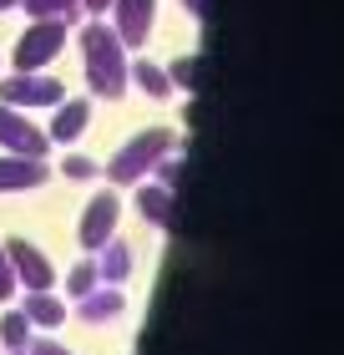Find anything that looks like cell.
<instances>
[{"instance_id":"9c48e42d","label":"cell","mask_w":344,"mask_h":355,"mask_svg":"<svg viewBox=\"0 0 344 355\" xmlns=\"http://www.w3.org/2000/svg\"><path fill=\"white\" fill-rule=\"evenodd\" d=\"M46 183V163L41 157H0V193H26V188H41Z\"/></svg>"},{"instance_id":"d4e9b609","label":"cell","mask_w":344,"mask_h":355,"mask_svg":"<svg viewBox=\"0 0 344 355\" xmlns=\"http://www.w3.org/2000/svg\"><path fill=\"white\" fill-rule=\"evenodd\" d=\"M10 6H21V0H0V10H10Z\"/></svg>"},{"instance_id":"ffe728a7","label":"cell","mask_w":344,"mask_h":355,"mask_svg":"<svg viewBox=\"0 0 344 355\" xmlns=\"http://www.w3.org/2000/svg\"><path fill=\"white\" fill-rule=\"evenodd\" d=\"M15 295V269H10V259H6V244H0V304H6Z\"/></svg>"},{"instance_id":"30bf717a","label":"cell","mask_w":344,"mask_h":355,"mask_svg":"<svg viewBox=\"0 0 344 355\" xmlns=\"http://www.w3.org/2000/svg\"><path fill=\"white\" fill-rule=\"evenodd\" d=\"M96 254H102V259H96V279H102V284H122L127 274H132V244H127V239L111 234Z\"/></svg>"},{"instance_id":"7402d4cb","label":"cell","mask_w":344,"mask_h":355,"mask_svg":"<svg viewBox=\"0 0 344 355\" xmlns=\"http://www.w3.org/2000/svg\"><path fill=\"white\" fill-rule=\"evenodd\" d=\"M26 350H30V355H71L66 345H56V340H30Z\"/></svg>"},{"instance_id":"5bb4252c","label":"cell","mask_w":344,"mask_h":355,"mask_svg":"<svg viewBox=\"0 0 344 355\" xmlns=\"http://www.w3.org/2000/svg\"><path fill=\"white\" fill-rule=\"evenodd\" d=\"M137 208H142V218L147 223H157V229H172V188H142L137 193Z\"/></svg>"},{"instance_id":"8fae6325","label":"cell","mask_w":344,"mask_h":355,"mask_svg":"<svg viewBox=\"0 0 344 355\" xmlns=\"http://www.w3.org/2000/svg\"><path fill=\"white\" fill-rule=\"evenodd\" d=\"M81 304V320H91V325H102V320H117L122 310H127V300H122V289H91V295H81L76 300Z\"/></svg>"},{"instance_id":"ac0fdd59","label":"cell","mask_w":344,"mask_h":355,"mask_svg":"<svg viewBox=\"0 0 344 355\" xmlns=\"http://www.w3.org/2000/svg\"><path fill=\"white\" fill-rule=\"evenodd\" d=\"M91 289H96V264H91V259H81V264L66 274V295L81 300V295H91Z\"/></svg>"},{"instance_id":"7a4b0ae2","label":"cell","mask_w":344,"mask_h":355,"mask_svg":"<svg viewBox=\"0 0 344 355\" xmlns=\"http://www.w3.org/2000/svg\"><path fill=\"white\" fill-rule=\"evenodd\" d=\"M172 148H177V137L168 132V127H147V132H137V137L107 163V178H111V183H142V178L152 173Z\"/></svg>"},{"instance_id":"44dd1931","label":"cell","mask_w":344,"mask_h":355,"mask_svg":"<svg viewBox=\"0 0 344 355\" xmlns=\"http://www.w3.org/2000/svg\"><path fill=\"white\" fill-rule=\"evenodd\" d=\"M61 173H66V178H96V163H91V157H66Z\"/></svg>"},{"instance_id":"8992f818","label":"cell","mask_w":344,"mask_h":355,"mask_svg":"<svg viewBox=\"0 0 344 355\" xmlns=\"http://www.w3.org/2000/svg\"><path fill=\"white\" fill-rule=\"evenodd\" d=\"M117 214H122V203H117V193H96V198L87 203V214H81V229H76V239H81V249H102L107 239H111V229H117Z\"/></svg>"},{"instance_id":"e0dca14e","label":"cell","mask_w":344,"mask_h":355,"mask_svg":"<svg viewBox=\"0 0 344 355\" xmlns=\"http://www.w3.org/2000/svg\"><path fill=\"white\" fill-rule=\"evenodd\" d=\"M0 345L6 350H26L30 345V320L21 310H6V320H0Z\"/></svg>"},{"instance_id":"9a60e30c","label":"cell","mask_w":344,"mask_h":355,"mask_svg":"<svg viewBox=\"0 0 344 355\" xmlns=\"http://www.w3.org/2000/svg\"><path fill=\"white\" fill-rule=\"evenodd\" d=\"M127 76H132V82H137L147 96H168V92H172L168 71H162L157 61H147V56H142V61H132V67H127Z\"/></svg>"},{"instance_id":"cb8c5ba5","label":"cell","mask_w":344,"mask_h":355,"mask_svg":"<svg viewBox=\"0 0 344 355\" xmlns=\"http://www.w3.org/2000/svg\"><path fill=\"white\" fill-rule=\"evenodd\" d=\"M111 0H81V10H107Z\"/></svg>"},{"instance_id":"4fadbf2b","label":"cell","mask_w":344,"mask_h":355,"mask_svg":"<svg viewBox=\"0 0 344 355\" xmlns=\"http://www.w3.org/2000/svg\"><path fill=\"white\" fill-rule=\"evenodd\" d=\"M21 315L30 320V325H46V330H51V325L66 320V304H61L51 289H36V295H26V310H21Z\"/></svg>"},{"instance_id":"484cf974","label":"cell","mask_w":344,"mask_h":355,"mask_svg":"<svg viewBox=\"0 0 344 355\" xmlns=\"http://www.w3.org/2000/svg\"><path fill=\"white\" fill-rule=\"evenodd\" d=\"M10 355H26V350H10Z\"/></svg>"},{"instance_id":"277c9868","label":"cell","mask_w":344,"mask_h":355,"mask_svg":"<svg viewBox=\"0 0 344 355\" xmlns=\"http://www.w3.org/2000/svg\"><path fill=\"white\" fill-rule=\"evenodd\" d=\"M0 102H6V107H61L66 92H61L56 76L21 71V76H10V82H0Z\"/></svg>"},{"instance_id":"2e32d148","label":"cell","mask_w":344,"mask_h":355,"mask_svg":"<svg viewBox=\"0 0 344 355\" xmlns=\"http://www.w3.org/2000/svg\"><path fill=\"white\" fill-rule=\"evenodd\" d=\"M26 15H36V21H76L81 15V0H21Z\"/></svg>"},{"instance_id":"7c38bea8","label":"cell","mask_w":344,"mask_h":355,"mask_svg":"<svg viewBox=\"0 0 344 355\" xmlns=\"http://www.w3.org/2000/svg\"><path fill=\"white\" fill-rule=\"evenodd\" d=\"M87 122H91V107H87V102H66V107H56L51 132H46V137H56V142H76L81 132H87Z\"/></svg>"},{"instance_id":"ba28073f","label":"cell","mask_w":344,"mask_h":355,"mask_svg":"<svg viewBox=\"0 0 344 355\" xmlns=\"http://www.w3.org/2000/svg\"><path fill=\"white\" fill-rule=\"evenodd\" d=\"M111 10H117V41L122 46H147L152 21H157V0H111Z\"/></svg>"},{"instance_id":"6da1fadb","label":"cell","mask_w":344,"mask_h":355,"mask_svg":"<svg viewBox=\"0 0 344 355\" xmlns=\"http://www.w3.org/2000/svg\"><path fill=\"white\" fill-rule=\"evenodd\" d=\"M81 51H87V87L107 102H117L127 92V56H122V41L117 31L107 26H87L81 31Z\"/></svg>"},{"instance_id":"603a6c76","label":"cell","mask_w":344,"mask_h":355,"mask_svg":"<svg viewBox=\"0 0 344 355\" xmlns=\"http://www.w3.org/2000/svg\"><path fill=\"white\" fill-rule=\"evenodd\" d=\"M183 6H188L192 15H208V0H183Z\"/></svg>"},{"instance_id":"d6986e66","label":"cell","mask_w":344,"mask_h":355,"mask_svg":"<svg viewBox=\"0 0 344 355\" xmlns=\"http://www.w3.org/2000/svg\"><path fill=\"white\" fill-rule=\"evenodd\" d=\"M198 67H203L198 56H183V61H172L168 82H172V87H183V92H192V87H198Z\"/></svg>"},{"instance_id":"52a82bcc","label":"cell","mask_w":344,"mask_h":355,"mask_svg":"<svg viewBox=\"0 0 344 355\" xmlns=\"http://www.w3.org/2000/svg\"><path fill=\"white\" fill-rule=\"evenodd\" d=\"M46 137L36 122H26L15 107L0 102V148H10V153H21V157H46Z\"/></svg>"},{"instance_id":"5b68a950","label":"cell","mask_w":344,"mask_h":355,"mask_svg":"<svg viewBox=\"0 0 344 355\" xmlns=\"http://www.w3.org/2000/svg\"><path fill=\"white\" fill-rule=\"evenodd\" d=\"M6 259H10V269H15V279H21L30 295L36 289H51L56 284V269H51V259L36 249V244H26V239H10L6 244Z\"/></svg>"},{"instance_id":"3957f363","label":"cell","mask_w":344,"mask_h":355,"mask_svg":"<svg viewBox=\"0 0 344 355\" xmlns=\"http://www.w3.org/2000/svg\"><path fill=\"white\" fill-rule=\"evenodd\" d=\"M61 46H66V21H36V26H26L21 41H15V67L21 71H41V67L56 61Z\"/></svg>"}]
</instances>
